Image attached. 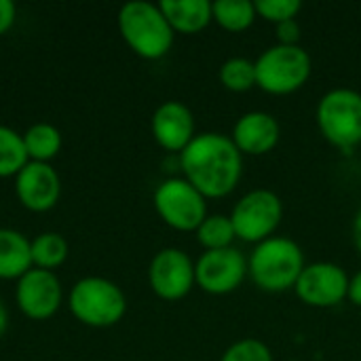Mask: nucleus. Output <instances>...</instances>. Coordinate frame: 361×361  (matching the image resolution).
I'll return each mask as SVG.
<instances>
[{"label": "nucleus", "mask_w": 361, "mask_h": 361, "mask_svg": "<svg viewBox=\"0 0 361 361\" xmlns=\"http://www.w3.org/2000/svg\"><path fill=\"white\" fill-rule=\"evenodd\" d=\"M21 137L27 159L34 163H49L59 154L63 144L59 129L49 123H34L32 127L25 129V133H21Z\"/></svg>", "instance_id": "a211bd4d"}, {"label": "nucleus", "mask_w": 361, "mask_h": 361, "mask_svg": "<svg viewBox=\"0 0 361 361\" xmlns=\"http://www.w3.org/2000/svg\"><path fill=\"white\" fill-rule=\"evenodd\" d=\"M148 281L159 298L167 302L182 300L190 294L192 286H197L195 264L186 252L178 247H165L150 260Z\"/></svg>", "instance_id": "9b49d317"}, {"label": "nucleus", "mask_w": 361, "mask_h": 361, "mask_svg": "<svg viewBox=\"0 0 361 361\" xmlns=\"http://www.w3.org/2000/svg\"><path fill=\"white\" fill-rule=\"evenodd\" d=\"M317 127L328 144L353 150L361 144V93L332 89L317 104Z\"/></svg>", "instance_id": "423d86ee"}, {"label": "nucleus", "mask_w": 361, "mask_h": 361, "mask_svg": "<svg viewBox=\"0 0 361 361\" xmlns=\"http://www.w3.org/2000/svg\"><path fill=\"white\" fill-rule=\"evenodd\" d=\"M30 250L32 267L42 271H53L68 258V241L59 233H40L30 241Z\"/></svg>", "instance_id": "aec40b11"}, {"label": "nucleus", "mask_w": 361, "mask_h": 361, "mask_svg": "<svg viewBox=\"0 0 361 361\" xmlns=\"http://www.w3.org/2000/svg\"><path fill=\"white\" fill-rule=\"evenodd\" d=\"M349 275L334 262H313L300 273L294 290L296 296L315 309H330L349 296Z\"/></svg>", "instance_id": "9d476101"}, {"label": "nucleus", "mask_w": 361, "mask_h": 361, "mask_svg": "<svg viewBox=\"0 0 361 361\" xmlns=\"http://www.w3.org/2000/svg\"><path fill=\"white\" fill-rule=\"evenodd\" d=\"M212 11H214V21L222 30L233 34L245 32L247 27H252V23L258 17L256 4L250 0H218L212 2Z\"/></svg>", "instance_id": "6ab92c4d"}, {"label": "nucleus", "mask_w": 361, "mask_h": 361, "mask_svg": "<svg viewBox=\"0 0 361 361\" xmlns=\"http://www.w3.org/2000/svg\"><path fill=\"white\" fill-rule=\"evenodd\" d=\"M6 328H8V311H6L4 300L0 298V338L6 334Z\"/></svg>", "instance_id": "c756f323"}, {"label": "nucleus", "mask_w": 361, "mask_h": 361, "mask_svg": "<svg viewBox=\"0 0 361 361\" xmlns=\"http://www.w3.org/2000/svg\"><path fill=\"white\" fill-rule=\"evenodd\" d=\"M195 233H197L199 243L205 247V252L233 247V241L237 239L231 216H222V214L207 216Z\"/></svg>", "instance_id": "412c9836"}, {"label": "nucleus", "mask_w": 361, "mask_h": 361, "mask_svg": "<svg viewBox=\"0 0 361 361\" xmlns=\"http://www.w3.org/2000/svg\"><path fill=\"white\" fill-rule=\"evenodd\" d=\"M281 137L279 123L273 114L262 110H252L239 116L233 127V144L241 154L247 157H262L269 154Z\"/></svg>", "instance_id": "2eb2a0df"}, {"label": "nucleus", "mask_w": 361, "mask_h": 361, "mask_svg": "<svg viewBox=\"0 0 361 361\" xmlns=\"http://www.w3.org/2000/svg\"><path fill=\"white\" fill-rule=\"evenodd\" d=\"M15 195L30 212H49L57 205L61 195V180L51 163L30 161L15 176Z\"/></svg>", "instance_id": "ddd939ff"}, {"label": "nucleus", "mask_w": 361, "mask_h": 361, "mask_svg": "<svg viewBox=\"0 0 361 361\" xmlns=\"http://www.w3.org/2000/svg\"><path fill=\"white\" fill-rule=\"evenodd\" d=\"M17 17V6L11 0H0V36L6 34Z\"/></svg>", "instance_id": "bb28decb"}, {"label": "nucleus", "mask_w": 361, "mask_h": 361, "mask_svg": "<svg viewBox=\"0 0 361 361\" xmlns=\"http://www.w3.org/2000/svg\"><path fill=\"white\" fill-rule=\"evenodd\" d=\"M220 361H273V353L264 343L256 338H243L233 343Z\"/></svg>", "instance_id": "393cba45"}, {"label": "nucleus", "mask_w": 361, "mask_h": 361, "mask_svg": "<svg viewBox=\"0 0 361 361\" xmlns=\"http://www.w3.org/2000/svg\"><path fill=\"white\" fill-rule=\"evenodd\" d=\"M220 85L233 93H245L256 87V61L245 57H231L218 70Z\"/></svg>", "instance_id": "5701e85b"}, {"label": "nucleus", "mask_w": 361, "mask_h": 361, "mask_svg": "<svg viewBox=\"0 0 361 361\" xmlns=\"http://www.w3.org/2000/svg\"><path fill=\"white\" fill-rule=\"evenodd\" d=\"M207 199L184 178H169L154 190V209L161 220L180 233H190L207 218Z\"/></svg>", "instance_id": "0eeeda50"}, {"label": "nucleus", "mask_w": 361, "mask_h": 361, "mask_svg": "<svg viewBox=\"0 0 361 361\" xmlns=\"http://www.w3.org/2000/svg\"><path fill=\"white\" fill-rule=\"evenodd\" d=\"M256 4V13L258 17H262L269 23H283L290 19H296V15L302 8L300 0H258Z\"/></svg>", "instance_id": "b1692460"}, {"label": "nucleus", "mask_w": 361, "mask_h": 361, "mask_svg": "<svg viewBox=\"0 0 361 361\" xmlns=\"http://www.w3.org/2000/svg\"><path fill=\"white\" fill-rule=\"evenodd\" d=\"M118 32L127 47L142 59H161L173 47L176 32L165 19L159 4L133 0L118 11Z\"/></svg>", "instance_id": "f03ea898"}, {"label": "nucleus", "mask_w": 361, "mask_h": 361, "mask_svg": "<svg viewBox=\"0 0 361 361\" xmlns=\"http://www.w3.org/2000/svg\"><path fill=\"white\" fill-rule=\"evenodd\" d=\"M159 6L171 30L180 34H199L214 21L209 0H161Z\"/></svg>", "instance_id": "dca6fc26"}, {"label": "nucleus", "mask_w": 361, "mask_h": 361, "mask_svg": "<svg viewBox=\"0 0 361 361\" xmlns=\"http://www.w3.org/2000/svg\"><path fill=\"white\" fill-rule=\"evenodd\" d=\"M157 144L169 152H182L195 140V114L182 102L161 104L150 121Z\"/></svg>", "instance_id": "4468645a"}, {"label": "nucleus", "mask_w": 361, "mask_h": 361, "mask_svg": "<svg viewBox=\"0 0 361 361\" xmlns=\"http://www.w3.org/2000/svg\"><path fill=\"white\" fill-rule=\"evenodd\" d=\"M247 275V260L237 247L205 252L195 264L197 286L212 296H226L239 290Z\"/></svg>", "instance_id": "1a4fd4ad"}, {"label": "nucleus", "mask_w": 361, "mask_h": 361, "mask_svg": "<svg viewBox=\"0 0 361 361\" xmlns=\"http://www.w3.org/2000/svg\"><path fill=\"white\" fill-rule=\"evenodd\" d=\"M353 243H355V250L360 252L361 256V205L353 218Z\"/></svg>", "instance_id": "c85d7f7f"}, {"label": "nucleus", "mask_w": 361, "mask_h": 361, "mask_svg": "<svg viewBox=\"0 0 361 361\" xmlns=\"http://www.w3.org/2000/svg\"><path fill=\"white\" fill-rule=\"evenodd\" d=\"M15 300L25 317L44 322L59 311L63 302V290L53 271L32 267L21 279H17Z\"/></svg>", "instance_id": "f8f14e48"}, {"label": "nucleus", "mask_w": 361, "mask_h": 361, "mask_svg": "<svg viewBox=\"0 0 361 361\" xmlns=\"http://www.w3.org/2000/svg\"><path fill=\"white\" fill-rule=\"evenodd\" d=\"M355 307L361 309V271H357L351 279H349V296H347Z\"/></svg>", "instance_id": "cd10ccee"}, {"label": "nucleus", "mask_w": 361, "mask_h": 361, "mask_svg": "<svg viewBox=\"0 0 361 361\" xmlns=\"http://www.w3.org/2000/svg\"><path fill=\"white\" fill-rule=\"evenodd\" d=\"M281 218L283 203L273 190L267 188H258L243 195L231 214L237 239L256 245L273 237V233L281 224Z\"/></svg>", "instance_id": "6e6552de"}, {"label": "nucleus", "mask_w": 361, "mask_h": 361, "mask_svg": "<svg viewBox=\"0 0 361 361\" xmlns=\"http://www.w3.org/2000/svg\"><path fill=\"white\" fill-rule=\"evenodd\" d=\"M305 267V254L298 243L288 237H271L252 252L247 273L260 290L281 294L296 286Z\"/></svg>", "instance_id": "7ed1b4c3"}, {"label": "nucleus", "mask_w": 361, "mask_h": 361, "mask_svg": "<svg viewBox=\"0 0 361 361\" xmlns=\"http://www.w3.org/2000/svg\"><path fill=\"white\" fill-rule=\"evenodd\" d=\"M27 163L30 159L21 133L0 125V178H15Z\"/></svg>", "instance_id": "4be33fe9"}, {"label": "nucleus", "mask_w": 361, "mask_h": 361, "mask_svg": "<svg viewBox=\"0 0 361 361\" xmlns=\"http://www.w3.org/2000/svg\"><path fill=\"white\" fill-rule=\"evenodd\" d=\"M70 313L89 328L116 326L127 311L123 290L106 277L78 279L68 294Z\"/></svg>", "instance_id": "20e7f679"}, {"label": "nucleus", "mask_w": 361, "mask_h": 361, "mask_svg": "<svg viewBox=\"0 0 361 361\" xmlns=\"http://www.w3.org/2000/svg\"><path fill=\"white\" fill-rule=\"evenodd\" d=\"M32 269V250L25 235L0 228V279H21Z\"/></svg>", "instance_id": "f3484780"}, {"label": "nucleus", "mask_w": 361, "mask_h": 361, "mask_svg": "<svg viewBox=\"0 0 361 361\" xmlns=\"http://www.w3.org/2000/svg\"><path fill=\"white\" fill-rule=\"evenodd\" d=\"M275 34H277V44H286V47H294L300 40V25L296 19L283 21L279 25H275Z\"/></svg>", "instance_id": "a878e982"}, {"label": "nucleus", "mask_w": 361, "mask_h": 361, "mask_svg": "<svg viewBox=\"0 0 361 361\" xmlns=\"http://www.w3.org/2000/svg\"><path fill=\"white\" fill-rule=\"evenodd\" d=\"M311 70V55L300 44H275L256 59V87L271 95H290L307 85Z\"/></svg>", "instance_id": "39448f33"}, {"label": "nucleus", "mask_w": 361, "mask_h": 361, "mask_svg": "<svg viewBox=\"0 0 361 361\" xmlns=\"http://www.w3.org/2000/svg\"><path fill=\"white\" fill-rule=\"evenodd\" d=\"M184 180L205 199L231 195L243 176V154L222 133H199L180 152Z\"/></svg>", "instance_id": "f257e3e1"}]
</instances>
